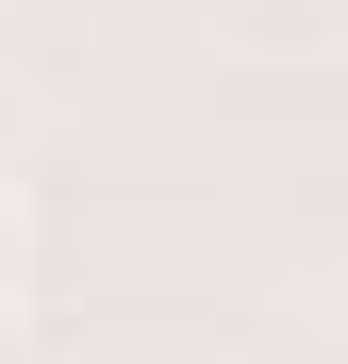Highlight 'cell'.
<instances>
[{"label": "cell", "mask_w": 348, "mask_h": 364, "mask_svg": "<svg viewBox=\"0 0 348 364\" xmlns=\"http://www.w3.org/2000/svg\"><path fill=\"white\" fill-rule=\"evenodd\" d=\"M0 364H33V331H17V298H0Z\"/></svg>", "instance_id": "7a4b0ae2"}, {"label": "cell", "mask_w": 348, "mask_h": 364, "mask_svg": "<svg viewBox=\"0 0 348 364\" xmlns=\"http://www.w3.org/2000/svg\"><path fill=\"white\" fill-rule=\"evenodd\" d=\"M17 282H33V215L0 199V298H17Z\"/></svg>", "instance_id": "6da1fadb"}]
</instances>
